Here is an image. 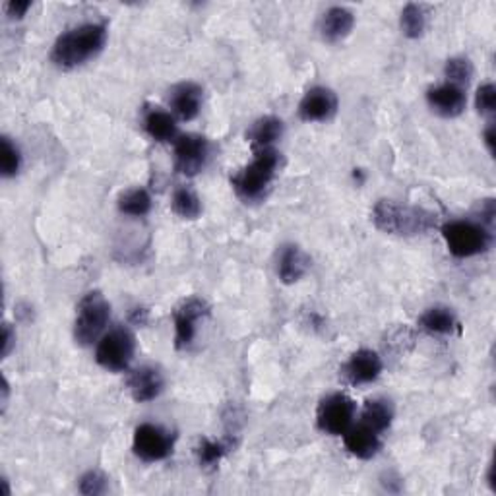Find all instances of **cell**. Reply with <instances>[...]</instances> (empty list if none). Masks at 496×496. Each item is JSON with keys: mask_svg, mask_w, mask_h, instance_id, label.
I'll use <instances>...</instances> for the list:
<instances>
[{"mask_svg": "<svg viewBox=\"0 0 496 496\" xmlns=\"http://www.w3.org/2000/svg\"><path fill=\"white\" fill-rule=\"evenodd\" d=\"M109 37V27L105 22H90L67 29L60 34L53 45L51 62L60 70H74L84 67L86 62L98 57Z\"/></svg>", "mask_w": 496, "mask_h": 496, "instance_id": "6da1fadb", "label": "cell"}, {"mask_svg": "<svg viewBox=\"0 0 496 496\" xmlns=\"http://www.w3.org/2000/svg\"><path fill=\"white\" fill-rule=\"evenodd\" d=\"M375 227L394 237H417L437 227V216L419 206H404L394 200H378L373 207Z\"/></svg>", "mask_w": 496, "mask_h": 496, "instance_id": "7a4b0ae2", "label": "cell"}, {"mask_svg": "<svg viewBox=\"0 0 496 496\" xmlns=\"http://www.w3.org/2000/svg\"><path fill=\"white\" fill-rule=\"evenodd\" d=\"M281 169V153L276 148L254 152L252 162L237 171L231 177V186L235 195L245 204L262 202L278 179Z\"/></svg>", "mask_w": 496, "mask_h": 496, "instance_id": "3957f363", "label": "cell"}, {"mask_svg": "<svg viewBox=\"0 0 496 496\" xmlns=\"http://www.w3.org/2000/svg\"><path fill=\"white\" fill-rule=\"evenodd\" d=\"M111 320V302L101 291H90L79 299L74 318V340L90 347L101 340Z\"/></svg>", "mask_w": 496, "mask_h": 496, "instance_id": "277c9868", "label": "cell"}, {"mask_svg": "<svg viewBox=\"0 0 496 496\" xmlns=\"http://www.w3.org/2000/svg\"><path fill=\"white\" fill-rule=\"evenodd\" d=\"M448 250L456 259H473L485 254L492 245V233L481 221L454 219L442 227Z\"/></svg>", "mask_w": 496, "mask_h": 496, "instance_id": "5b68a950", "label": "cell"}, {"mask_svg": "<svg viewBox=\"0 0 496 496\" xmlns=\"http://www.w3.org/2000/svg\"><path fill=\"white\" fill-rule=\"evenodd\" d=\"M136 355V335L131 328L117 326L101 335L95 347V361L109 373H124Z\"/></svg>", "mask_w": 496, "mask_h": 496, "instance_id": "8992f818", "label": "cell"}, {"mask_svg": "<svg viewBox=\"0 0 496 496\" xmlns=\"http://www.w3.org/2000/svg\"><path fill=\"white\" fill-rule=\"evenodd\" d=\"M173 146V167L183 177H196L210 164L212 142L202 134H181Z\"/></svg>", "mask_w": 496, "mask_h": 496, "instance_id": "52a82bcc", "label": "cell"}, {"mask_svg": "<svg viewBox=\"0 0 496 496\" xmlns=\"http://www.w3.org/2000/svg\"><path fill=\"white\" fill-rule=\"evenodd\" d=\"M357 404L354 397L343 392H333L326 396L316 409V425L322 433L330 437H343L345 430L354 425Z\"/></svg>", "mask_w": 496, "mask_h": 496, "instance_id": "ba28073f", "label": "cell"}, {"mask_svg": "<svg viewBox=\"0 0 496 496\" xmlns=\"http://www.w3.org/2000/svg\"><path fill=\"white\" fill-rule=\"evenodd\" d=\"M174 433L162 425L142 423L134 430L132 438V452L138 459L146 463H155L167 459L174 450Z\"/></svg>", "mask_w": 496, "mask_h": 496, "instance_id": "9c48e42d", "label": "cell"}, {"mask_svg": "<svg viewBox=\"0 0 496 496\" xmlns=\"http://www.w3.org/2000/svg\"><path fill=\"white\" fill-rule=\"evenodd\" d=\"M210 314V305L202 297L183 299L173 311L174 320V347L179 351L188 349L196 338V324Z\"/></svg>", "mask_w": 496, "mask_h": 496, "instance_id": "30bf717a", "label": "cell"}, {"mask_svg": "<svg viewBox=\"0 0 496 496\" xmlns=\"http://www.w3.org/2000/svg\"><path fill=\"white\" fill-rule=\"evenodd\" d=\"M338 109L340 101L335 91L324 86H316L302 95L297 113L299 119L305 122H328L338 113Z\"/></svg>", "mask_w": 496, "mask_h": 496, "instance_id": "8fae6325", "label": "cell"}, {"mask_svg": "<svg viewBox=\"0 0 496 496\" xmlns=\"http://www.w3.org/2000/svg\"><path fill=\"white\" fill-rule=\"evenodd\" d=\"M382 357L373 349H359L340 369V376L349 386H364L382 375Z\"/></svg>", "mask_w": 496, "mask_h": 496, "instance_id": "7c38bea8", "label": "cell"}, {"mask_svg": "<svg viewBox=\"0 0 496 496\" xmlns=\"http://www.w3.org/2000/svg\"><path fill=\"white\" fill-rule=\"evenodd\" d=\"M126 386L134 402L148 404L162 396L165 388V376L155 364H140L128 373Z\"/></svg>", "mask_w": 496, "mask_h": 496, "instance_id": "4fadbf2b", "label": "cell"}, {"mask_svg": "<svg viewBox=\"0 0 496 496\" xmlns=\"http://www.w3.org/2000/svg\"><path fill=\"white\" fill-rule=\"evenodd\" d=\"M427 103L442 119H456L459 117L468 105L466 90L454 86L450 82H444L427 90Z\"/></svg>", "mask_w": 496, "mask_h": 496, "instance_id": "5bb4252c", "label": "cell"}, {"mask_svg": "<svg viewBox=\"0 0 496 496\" xmlns=\"http://www.w3.org/2000/svg\"><path fill=\"white\" fill-rule=\"evenodd\" d=\"M204 101V91L196 82H181L169 91V105L173 115L181 121H195Z\"/></svg>", "mask_w": 496, "mask_h": 496, "instance_id": "9a60e30c", "label": "cell"}, {"mask_svg": "<svg viewBox=\"0 0 496 496\" xmlns=\"http://www.w3.org/2000/svg\"><path fill=\"white\" fill-rule=\"evenodd\" d=\"M311 256L299 245L287 243L278 252V278L285 285H293L307 276L311 269Z\"/></svg>", "mask_w": 496, "mask_h": 496, "instance_id": "2e32d148", "label": "cell"}, {"mask_svg": "<svg viewBox=\"0 0 496 496\" xmlns=\"http://www.w3.org/2000/svg\"><path fill=\"white\" fill-rule=\"evenodd\" d=\"M382 435L364 423L351 425L343 433L345 450L359 459H373L382 450Z\"/></svg>", "mask_w": 496, "mask_h": 496, "instance_id": "e0dca14e", "label": "cell"}, {"mask_svg": "<svg viewBox=\"0 0 496 496\" xmlns=\"http://www.w3.org/2000/svg\"><path fill=\"white\" fill-rule=\"evenodd\" d=\"M143 131L159 143H174V140L181 136L177 119L162 107H146L143 111Z\"/></svg>", "mask_w": 496, "mask_h": 496, "instance_id": "ac0fdd59", "label": "cell"}, {"mask_svg": "<svg viewBox=\"0 0 496 496\" xmlns=\"http://www.w3.org/2000/svg\"><path fill=\"white\" fill-rule=\"evenodd\" d=\"M355 27V14L345 6H332L320 20V36L326 43L343 41Z\"/></svg>", "mask_w": 496, "mask_h": 496, "instance_id": "d6986e66", "label": "cell"}, {"mask_svg": "<svg viewBox=\"0 0 496 496\" xmlns=\"http://www.w3.org/2000/svg\"><path fill=\"white\" fill-rule=\"evenodd\" d=\"M285 132V124L281 119L274 117V115H266L256 119L247 131V142L250 143V148L254 152L259 150H268L274 148V143L281 140Z\"/></svg>", "mask_w": 496, "mask_h": 496, "instance_id": "ffe728a7", "label": "cell"}, {"mask_svg": "<svg viewBox=\"0 0 496 496\" xmlns=\"http://www.w3.org/2000/svg\"><path fill=\"white\" fill-rule=\"evenodd\" d=\"M237 438L227 435L219 440L212 438H202L196 446V458L202 470H216L219 466V461L226 458L229 452L235 450Z\"/></svg>", "mask_w": 496, "mask_h": 496, "instance_id": "44dd1931", "label": "cell"}, {"mask_svg": "<svg viewBox=\"0 0 496 496\" xmlns=\"http://www.w3.org/2000/svg\"><path fill=\"white\" fill-rule=\"evenodd\" d=\"M419 328L433 335H452L458 330V318L452 309L437 305L421 314Z\"/></svg>", "mask_w": 496, "mask_h": 496, "instance_id": "7402d4cb", "label": "cell"}, {"mask_svg": "<svg viewBox=\"0 0 496 496\" xmlns=\"http://www.w3.org/2000/svg\"><path fill=\"white\" fill-rule=\"evenodd\" d=\"M394 415H396V411H394V406H392L390 399L375 397L364 404L363 413H361V423L369 425L371 428L376 430V433L382 435L392 427Z\"/></svg>", "mask_w": 496, "mask_h": 496, "instance_id": "603a6c76", "label": "cell"}, {"mask_svg": "<svg viewBox=\"0 0 496 496\" xmlns=\"http://www.w3.org/2000/svg\"><path fill=\"white\" fill-rule=\"evenodd\" d=\"M171 210L174 216H179L181 219H188L195 221L202 216V200L198 196V192L188 186V185H181L174 188L173 196H171Z\"/></svg>", "mask_w": 496, "mask_h": 496, "instance_id": "cb8c5ba5", "label": "cell"}, {"mask_svg": "<svg viewBox=\"0 0 496 496\" xmlns=\"http://www.w3.org/2000/svg\"><path fill=\"white\" fill-rule=\"evenodd\" d=\"M399 26H402L404 36L409 39H419L425 36L428 27V6L419 3H409L399 14Z\"/></svg>", "mask_w": 496, "mask_h": 496, "instance_id": "d4e9b609", "label": "cell"}, {"mask_svg": "<svg viewBox=\"0 0 496 496\" xmlns=\"http://www.w3.org/2000/svg\"><path fill=\"white\" fill-rule=\"evenodd\" d=\"M119 212L131 217H143L152 212V196L146 188H128L119 196Z\"/></svg>", "mask_w": 496, "mask_h": 496, "instance_id": "484cf974", "label": "cell"}, {"mask_svg": "<svg viewBox=\"0 0 496 496\" xmlns=\"http://www.w3.org/2000/svg\"><path fill=\"white\" fill-rule=\"evenodd\" d=\"M473 74H475L473 62L468 57H452V58H448L444 64L446 82L459 86L463 90L470 86V82L473 79Z\"/></svg>", "mask_w": 496, "mask_h": 496, "instance_id": "4316f807", "label": "cell"}, {"mask_svg": "<svg viewBox=\"0 0 496 496\" xmlns=\"http://www.w3.org/2000/svg\"><path fill=\"white\" fill-rule=\"evenodd\" d=\"M22 169V152L8 136L0 138V173L5 179H14Z\"/></svg>", "mask_w": 496, "mask_h": 496, "instance_id": "83f0119b", "label": "cell"}, {"mask_svg": "<svg viewBox=\"0 0 496 496\" xmlns=\"http://www.w3.org/2000/svg\"><path fill=\"white\" fill-rule=\"evenodd\" d=\"M109 489V479L105 473L98 471V470H91L88 473H84L82 477H79V483H78V491L86 494V496H98V494H105Z\"/></svg>", "mask_w": 496, "mask_h": 496, "instance_id": "f1b7e54d", "label": "cell"}, {"mask_svg": "<svg viewBox=\"0 0 496 496\" xmlns=\"http://www.w3.org/2000/svg\"><path fill=\"white\" fill-rule=\"evenodd\" d=\"M415 343V333L407 326H397L388 333L386 349L394 351V354H406Z\"/></svg>", "mask_w": 496, "mask_h": 496, "instance_id": "f546056e", "label": "cell"}, {"mask_svg": "<svg viewBox=\"0 0 496 496\" xmlns=\"http://www.w3.org/2000/svg\"><path fill=\"white\" fill-rule=\"evenodd\" d=\"M475 107H477L479 115H483V117L494 115V111H496V88H494V84L487 82V84H483L481 88L477 90Z\"/></svg>", "mask_w": 496, "mask_h": 496, "instance_id": "4dcf8cb0", "label": "cell"}, {"mask_svg": "<svg viewBox=\"0 0 496 496\" xmlns=\"http://www.w3.org/2000/svg\"><path fill=\"white\" fill-rule=\"evenodd\" d=\"M31 8L29 0H10V3L5 5V12L10 20H22Z\"/></svg>", "mask_w": 496, "mask_h": 496, "instance_id": "1f68e13d", "label": "cell"}, {"mask_svg": "<svg viewBox=\"0 0 496 496\" xmlns=\"http://www.w3.org/2000/svg\"><path fill=\"white\" fill-rule=\"evenodd\" d=\"M14 347H16V332L12 324L5 322V330H3V357L5 359L12 354Z\"/></svg>", "mask_w": 496, "mask_h": 496, "instance_id": "d6a6232c", "label": "cell"}, {"mask_svg": "<svg viewBox=\"0 0 496 496\" xmlns=\"http://www.w3.org/2000/svg\"><path fill=\"white\" fill-rule=\"evenodd\" d=\"M483 142H485V146H487L489 153L494 155V152H496V128H494V124H489V126L485 128Z\"/></svg>", "mask_w": 496, "mask_h": 496, "instance_id": "836d02e7", "label": "cell"}, {"mask_svg": "<svg viewBox=\"0 0 496 496\" xmlns=\"http://www.w3.org/2000/svg\"><path fill=\"white\" fill-rule=\"evenodd\" d=\"M148 316H150L148 309L136 307V309H132V312H131V322H132L134 326H146V324H148Z\"/></svg>", "mask_w": 496, "mask_h": 496, "instance_id": "e575fe53", "label": "cell"}]
</instances>
